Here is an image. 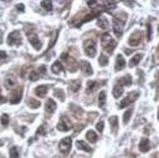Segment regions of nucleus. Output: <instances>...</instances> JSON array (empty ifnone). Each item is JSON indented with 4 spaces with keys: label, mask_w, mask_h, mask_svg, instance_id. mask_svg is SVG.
Segmentation results:
<instances>
[{
    "label": "nucleus",
    "mask_w": 159,
    "mask_h": 158,
    "mask_svg": "<svg viewBox=\"0 0 159 158\" xmlns=\"http://www.w3.org/2000/svg\"><path fill=\"white\" fill-rule=\"evenodd\" d=\"M101 44H102L103 49L107 51V52H109V54H112L113 50H114V47L117 46V43H116V40H113L112 38H111V35L107 34V33L101 36Z\"/></svg>",
    "instance_id": "1"
},
{
    "label": "nucleus",
    "mask_w": 159,
    "mask_h": 158,
    "mask_svg": "<svg viewBox=\"0 0 159 158\" xmlns=\"http://www.w3.org/2000/svg\"><path fill=\"white\" fill-rule=\"evenodd\" d=\"M83 47H84V52H86L87 56H91L93 57L94 55H96V41H94L93 39H88L84 41L83 44Z\"/></svg>",
    "instance_id": "2"
},
{
    "label": "nucleus",
    "mask_w": 159,
    "mask_h": 158,
    "mask_svg": "<svg viewBox=\"0 0 159 158\" xmlns=\"http://www.w3.org/2000/svg\"><path fill=\"white\" fill-rule=\"evenodd\" d=\"M138 96H139V92H138V91H133V92L128 93V96H127L126 98L122 100V102H121V105H119V107H121V108H124V107H127V106H129L132 102H134L138 98Z\"/></svg>",
    "instance_id": "3"
},
{
    "label": "nucleus",
    "mask_w": 159,
    "mask_h": 158,
    "mask_svg": "<svg viewBox=\"0 0 159 158\" xmlns=\"http://www.w3.org/2000/svg\"><path fill=\"white\" fill-rule=\"evenodd\" d=\"M71 143H72V139L71 137H65L63 139H61L60 142V151L62 154H67L71 149Z\"/></svg>",
    "instance_id": "4"
},
{
    "label": "nucleus",
    "mask_w": 159,
    "mask_h": 158,
    "mask_svg": "<svg viewBox=\"0 0 159 158\" xmlns=\"http://www.w3.org/2000/svg\"><path fill=\"white\" fill-rule=\"evenodd\" d=\"M8 44L11 45V46H19L21 45V35L19 31H13L11 34H9V38H8Z\"/></svg>",
    "instance_id": "5"
},
{
    "label": "nucleus",
    "mask_w": 159,
    "mask_h": 158,
    "mask_svg": "<svg viewBox=\"0 0 159 158\" xmlns=\"http://www.w3.org/2000/svg\"><path fill=\"white\" fill-rule=\"evenodd\" d=\"M123 25H124V21H121V19L118 16L113 18V31L118 38H121L122 33H123Z\"/></svg>",
    "instance_id": "6"
},
{
    "label": "nucleus",
    "mask_w": 159,
    "mask_h": 158,
    "mask_svg": "<svg viewBox=\"0 0 159 158\" xmlns=\"http://www.w3.org/2000/svg\"><path fill=\"white\" fill-rule=\"evenodd\" d=\"M57 130L59 131H62V132H67V131L71 130V123L68 122V120L66 116H62L59 125H57Z\"/></svg>",
    "instance_id": "7"
},
{
    "label": "nucleus",
    "mask_w": 159,
    "mask_h": 158,
    "mask_svg": "<svg viewBox=\"0 0 159 158\" xmlns=\"http://www.w3.org/2000/svg\"><path fill=\"white\" fill-rule=\"evenodd\" d=\"M142 41V33L141 31H136V33H133V35L131 36V39L128 40V43L131 46H137L139 45Z\"/></svg>",
    "instance_id": "8"
},
{
    "label": "nucleus",
    "mask_w": 159,
    "mask_h": 158,
    "mask_svg": "<svg viewBox=\"0 0 159 158\" xmlns=\"http://www.w3.org/2000/svg\"><path fill=\"white\" fill-rule=\"evenodd\" d=\"M21 95H23V88H16L15 91H13L11 93V98H10V102L13 105H16L21 101Z\"/></svg>",
    "instance_id": "9"
},
{
    "label": "nucleus",
    "mask_w": 159,
    "mask_h": 158,
    "mask_svg": "<svg viewBox=\"0 0 159 158\" xmlns=\"http://www.w3.org/2000/svg\"><path fill=\"white\" fill-rule=\"evenodd\" d=\"M29 41H30V44L33 45L36 50H40L41 49V46H42V44H41V41H40V39L36 36L35 34H30L29 35Z\"/></svg>",
    "instance_id": "10"
},
{
    "label": "nucleus",
    "mask_w": 159,
    "mask_h": 158,
    "mask_svg": "<svg viewBox=\"0 0 159 158\" xmlns=\"http://www.w3.org/2000/svg\"><path fill=\"white\" fill-rule=\"evenodd\" d=\"M124 66H126V60H124V57L122 56V55H118V56H117V59H116L114 70H116V71H121L122 68H124Z\"/></svg>",
    "instance_id": "11"
},
{
    "label": "nucleus",
    "mask_w": 159,
    "mask_h": 158,
    "mask_svg": "<svg viewBox=\"0 0 159 158\" xmlns=\"http://www.w3.org/2000/svg\"><path fill=\"white\" fill-rule=\"evenodd\" d=\"M150 148V144H149V139L147 137H143L139 142V151L141 152H148Z\"/></svg>",
    "instance_id": "12"
},
{
    "label": "nucleus",
    "mask_w": 159,
    "mask_h": 158,
    "mask_svg": "<svg viewBox=\"0 0 159 158\" xmlns=\"http://www.w3.org/2000/svg\"><path fill=\"white\" fill-rule=\"evenodd\" d=\"M80 67H81V70L86 73V75H92L93 73V70L91 67V64L87 61H81V64H80Z\"/></svg>",
    "instance_id": "13"
},
{
    "label": "nucleus",
    "mask_w": 159,
    "mask_h": 158,
    "mask_svg": "<svg viewBox=\"0 0 159 158\" xmlns=\"http://www.w3.org/2000/svg\"><path fill=\"white\" fill-rule=\"evenodd\" d=\"M47 91H49V86H47V85H41V86H38V87L35 88V93L38 95L39 97L46 96Z\"/></svg>",
    "instance_id": "14"
},
{
    "label": "nucleus",
    "mask_w": 159,
    "mask_h": 158,
    "mask_svg": "<svg viewBox=\"0 0 159 158\" xmlns=\"http://www.w3.org/2000/svg\"><path fill=\"white\" fill-rule=\"evenodd\" d=\"M45 108H46V111L50 112V113L55 112V110H56V102L52 98H49L46 101V103H45Z\"/></svg>",
    "instance_id": "15"
},
{
    "label": "nucleus",
    "mask_w": 159,
    "mask_h": 158,
    "mask_svg": "<svg viewBox=\"0 0 159 158\" xmlns=\"http://www.w3.org/2000/svg\"><path fill=\"white\" fill-rule=\"evenodd\" d=\"M80 87H81V81L80 80H75V81H71L70 83V91L71 92H77L80 90Z\"/></svg>",
    "instance_id": "16"
},
{
    "label": "nucleus",
    "mask_w": 159,
    "mask_h": 158,
    "mask_svg": "<svg viewBox=\"0 0 159 158\" xmlns=\"http://www.w3.org/2000/svg\"><path fill=\"white\" fill-rule=\"evenodd\" d=\"M131 83H132V77L129 75H126L121 80H118V85H121V86H129Z\"/></svg>",
    "instance_id": "17"
},
{
    "label": "nucleus",
    "mask_w": 159,
    "mask_h": 158,
    "mask_svg": "<svg viewBox=\"0 0 159 158\" xmlns=\"http://www.w3.org/2000/svg\"><path fill=\"white\" fill-rule=\"evenodd\" d=\"M76 146H77V148L82 149V151L91 152V147H89V146L86 143V142H83V141H77V142H76Z\"/></svg>",
    "instance_id": "18"
},
{
    "label": "nucleus",
    "mask_w": 159,
    "mask_h": 158,
    "mask_svg": "<svg viewBox=\"0 0 159 158\" xmlns=\"http://www.w3.org/2000/svg\"><path fill=\"white\" fill-rule=\"evenodd\" d=\"M123 87L122 86H119V85H116L114 87H113V96H114V98H119L122 95H123Z\"/></svg>",
    "instance_id": "19"
},
{
    "label": "nucleus",
    "mask_w": 159,
    "mask_h": 158,
    "mask_svg": "<svg viewBox=\"0 0 159 158\" xmlns=\"http://www.w3.org/2000/svg\"><path fill=\"white\" fill-rule=\"evenodd\" d=\"M86 137H87V139L91 142V143H96V142L98 141V137L97 135L93 132V131H88V132L86 133Z\"/></svg>",
    "instance_id": "20"
},
{
    "label": "nucleus",
    "mask_w": 159,
    "mask_h": 158,
    "mask_svg": "<svg viewBox=\"0 0 159 158\" xmlns=\"http://www.w3.org/2000/svg\"><path fill=\"white\" fill-rule=\"evenodd\" d=\"M97 85H98V82H96V81H88L87 82V88H86L87 93H92L94 90H96Z\"/></svg>",
    "instance_id": "21"
},
{
    "label": "nucleus",
    "mask_w": 159,
    "mask_h": 158,
    "mask_svg": "<svg viewBox=\"0 0 159 158\" xmlns=\"http://www.w3.org/2000/svg\"><path fill=\"white\" fill-rule=\"evenodd\" d=\"M98 105L101 108H104V106H106V92L104 91L99 92V95H98Z\"/></svg>",
    "instance_id": "22"
},
{
    "label": "nucleus",
    "mask_w": 159,
    "mask_h": 158,
    "mask_svg": "<svg viewBox=\"0 0 159 158\" xmlns=\"http://www.w3.org/2000/svg\"><path fill=\"white\" fill-rule=\"evenodd\" d=\"M109 125H111V127L113 128V132H116L117 127H118V117L117 116H112V117L109 118Z\"/></svg>",
    "instance_id": "23"
},
{
    "label": "nucleus",
    "mask_w": 159,
    "mask_h": 158,
    "mask_svg": "<svg viewBox=\"0 0 159 158\" xmlns=\"http://www.w3.org/2000/svg\"><path fill=\"white\" fill-rule=\"evenodd\" d=\"M142 57H143L142 54H137V55H134V56L131 59V61H129V66H136V65H138V62L142 60Z\"/></svg>",
    "instance_id": "24"
},
{
    "label": "nucleus",
    "mask_w": 159,
    "mask_h": 158,
    "mask_svg": "<svg viewBox=\"0 0 159 158\" xmlns=\"http://www.w3.org/2000/svg\"><path fill=\"white\" fill-rule=\"evenodd\" d=\"M51 70H52V72H54V73H56V75H57V73H60V72L63 70V68H62V65H61V62H60V61L54 62V65H52V68H51Z\"/></svg>",
    "instance_id": "25"
},
{
    "label": "nucleus",
    "mask_w": 159,
    "mask_h": 158,
    "mask_svg": "<svg viewBox=\"0 0 159 158\" xmlns=\"http://www.w3.org/2000/svg\"><path fill=\"white\" fill-rule=\"evenodd\" d=\"M98 26H101V29H108V21H107V19L103 18V16H99L98 18V21H97Z\"/></svg>",
    "instance_id": "26"
},
{
    "label": "nucleus",
    "mask_w": 159,
    "mask_h": 158,
    "mask_svg": "<svg viewBox=\"0 0 159 158\" xmlns=\"http://www.w3.org/2000/svg\"><path fill=\"white\" fill-rule=\"evenodd\" d=\"M132 112H133V110H132V108H129V110H127V111H126V113L123 115V123H124V125H127V123H128V121H129L131 116H132Z\"/></svg>",
    "instance_id": "27"
},
{
    "label": "nucleus",
    "mask_w": 159,
    "mask_h": 158,
    "mask_svg": "<svg viewBox=\"0 0 159 158\" xmlns=\"http://www.w3.org/2000/svg\"><path fill=\"white\" fill-rule=\"evenodd\" d=\"M41 6L44 8L46 11H51L52 10V3L51 1H46V0H44V1H41Z\"/></svg>",
    "instance_id": "28"
},
{
    "label": "nucleus",
    "mask_w": 159,
    "mask_h": 158,
    "mask_svg": "<svg viewBox=\"0 0 159 158\" xmlns=\"http://www.w3.org/2000/svg\"><path fill=\"white\" fill-rule=\"evenodd\" d=\"M10 158H20L18 147H11V149H10Z\"/></svg>",
    "instance_id": "29"
},
{
    "label": "nucleus",
    "mask_w": 159,
    "mask_h": 158,
    "mask_svg": "<svg viewBox=\"0 0 159 158\" xmlns=\"http://www.w3.org/2000/svg\"><path fill=\"white\" fill-rule=\"evenodd\" d=\"M98 62H99L101 66H106V65L108 64V57L106 56V55H101L99 59H98Z\"/></svg>",
    "instance_id": "30"
},
{
    "label": "nucleus",
    "mask_w": 159,
    "mask_h": 158,
    "mask_svg": "<svg viewBox=\"0 0 159 158\" xmlns=\"http://www.w3.org/2000/svg\"><path fill=\"white\" fill-rule=\"evenodd\" d=\"M36 135H38V136H45L46 135V126L45 125H41L40 126V127L38 128V131H36Z\"/></svg>",
    "instance_id": "31"
},
{
    "label": "nucleus",
    "mask_w": 159,
    "mask_h": 158,
    "mask_svg": "<svg viewBox=\"0 0 159 158\" xmlns=\"http://www.w3.org/2000/svg\"><path fill=\"white\" fill-rule=\"evenodd\" d=\"M0 122H1L3 126H8L9 125V116L6 113H4L1 117H0Z\"/></svg>",
    "instance_id": "32"
},
{
    "label": "nucleus",
    "mask_w": 159,
    "mask_h": 158,
    "mask_svg": "<svg viewBox=\"0 0 159 158\" xmlns=\"http://www.w3.org/2000/svg\"><path fill=\"white\" fill-rule=\"evenodd\" d=\"M39 77H40V73L38 72V71H33L29 75V78L31 81H36V80H39Z\"/></svg>",
    "instance_id": "33"
},
{
    "label": "nucleus",
    "mask_w": 159,
    "mask_h": 158,
    "mask_svg": "<svg viewBox=\"0 0 159 158\" xmlns=\"http://www.w3.org/2000/svg\"><path fill=\"white\" fill-rule=\"evenodd\" d=\"M29 105L33 108H38V107H40V101H36V100H34V98H31V100H29Z\"/></svg>",
    "instance_id": "34"
},
{
    "label": "nucleus",
    "mask_w": 159,
    "mask_h": 158,
    "mask_svg": "<svg viewBox=\"0 0 159 158\" xmlns=\"http://www.w3.org/2000/svg\"><path fill=\"white\" fill-rule=\"evenodd\" d=\"M5 85H6V87H8V88H10L11 86H14V85H15V80H13V78L8 77V78H6V83H5Z\"/></svg>",
    "instance_id": "35"
},
{
    "label": "nucleus",
    "mask_w": 159,
    "mask_h": 158,
    "mask_svg": "<svg viewBox=\"0 0 159 158\" xmlns=\"http://www.w3.org/2000/svg\"><path fill=\"white\" fill-rule=\"evenodd\" d=\"M103 127H104V122H103V121H99V122L97 123V126H96L97 131H98V132H103Z\"/></svg>",
    "instance_id": "36"
},
{
    "label": "nucleus",
    "mask_w": 159,
    "mask_h": 158,
    "mask_svg": "<svg viewBox=\"0 0 159 158\" xmlns=\"http://www.w3.org/2000/svg\"><path fill=\"white\" fill-rule=\"evenodd\" d=\"M55 95H56V96H59V98L61 100V101H63V100H65V93H63V91L56 90V91H55Z\"/></svg>",
    "instance_id": "37"
},
{
    "label": "nucleus",
    "mask_w": 159,
    "mask_h": 158,
    "mask_svg": "<svg viewBox=\"0 0 159 158\" xmlns=\"http://www.w3.org/2000/svg\"><path fill=\"white\" fill-rule=\"evenodd\" d=\"M147 39H148V40L152 39V26H150L149 24L147 25Z\"/></svg>",
    "instance_id": "38"
},
{
    "label": "nucleus",
    "mask_w": 159,
    "mask_h": 158,
    "mask_svg": "<svg viewBox=\"0 0 159 158\" xmlns=\"http://www.w3.org/2000/svg\"><path fill=\"white\" fill-rule=\"evenodd\" d=\"M39 73H42V75H44V73L46 72V66H44V65H42V66H40L39 67V71H38Z\"/></svg>",
    "instance_id": "39"
},
{
    "label": "nucleus",
    "mask_w": 159,
    "mask_h": 158,
    "mask_svg": "<svg viewBox=\"0 0 159 158\" xmlns=\"http://www.w3.org/2000/svg\"><path fill=\"white\" fill-rule=\"evenodd\" d=\"M98 1H87V5L88 6H94V5H97Z\"/></svg>",
    "instance_id": "40"
},
{
    "label": "nucleus",
    "mask_w": 159,
    "mask_h": 158,
    "mask_svg": "<svg viewBox=\"0 0 159 158\" xmlns=\"http://www.w3.org/2000/svg\"><path fill=\"white\" fill-rule=\"evenodd\" d=\"M5 57H6V52L5 51H0V59H5Z\"/></svg>",
    "instance_id": "41"
},
{
    "label": "nucleus",
    "mask_w": 159,
    "mask_h": 158,
    "mask_svg": "<svg viewBox=\"0 0 159 158\" xmlns=\"http://www.w3.org/2000/svg\"><path fill=\"white\" fill-rule=\"evenodd\" d=\"M16 8H18L19 11H24V5H23V4H19Z\"/></svg>",
    "instance_id": "42"
},
{
    "label": "nucleus",
    "mask_w": 159,
    "mask_h": 158,
    "mask_svg": "<svg viewBox=\"0 0 159 158\" xmlns=\"http://www.w3.org/2000/svg\"><path fill=\"white\" fill-rule=\"evenodd\" d=\"M5 101H6V100H5V98L1 96V93H0V103H4Z\"/></svg>",
    "instance_id": "43"
},
{
    "label": "nucleus",
    "mask_w": 159,
    "mask_h": 158,
    "mask_svg": "<svg viewBox=\"0 0 159 158\" xmlns=\"http://www.w3.org/2000/svg\"><path fill=\"white\" fill-rule=\"evenodd\" d=\"M0 43H1V38H0Z\"/></svg>",
    "instance_id": "44"
},
{
    "label": "nucleus",
    "mask_w": 159,
    "mask_h": 158,
    "mask_svg": "<svg viewBox=\"0 0 159 158\" xmlns=\"http://www.w3.org/2000/svg\"><path fill=\"white\" fill-rule=\"evenodd\" d=\"M158 118H159V112H158Z\"/></svg>",
    "instance_id": "45"
},
{
    "label": "nucleus",
    "mask_w": 159,
    "mask_h": 158,
    "mask_svg": "<svg viewBox=\"0 0 159 158\" xmlns=\"http://www.w3.org/2000/svg\"><path fill=\"white\" fill-rule=\"evenodd\" d=\"M158 31H159V28H158Z\"/></svg>",
    "instance_id": "46"
}]
</instances>
